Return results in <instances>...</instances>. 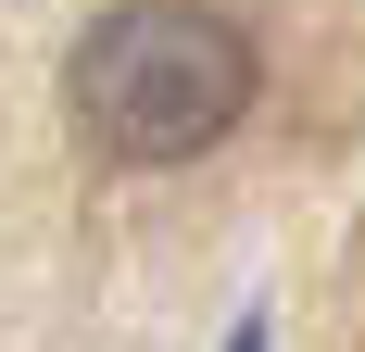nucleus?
<instances>
[{
  "label": "nucleus",
  "instance_id": "f257e3e1",
  "mask_svg": "<svg viewBox=\"0 0 365 352\" xmlns=\"http://www.w3.org/2000/svg\"><path fill=\"white\" fill-rule=\"evenodd\" d=\"M76 126L113 164H189L252 113V38L227 13H101L76 38Z\"/></svg>",
  "mask_w": 365,
  "mask_h": 352
}]
</instances>
